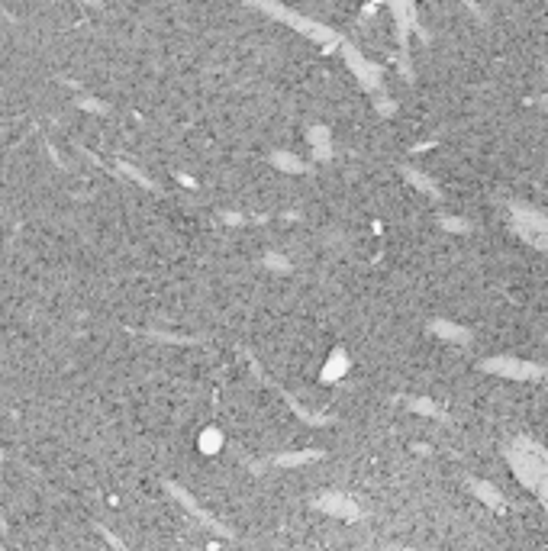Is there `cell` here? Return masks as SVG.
I'll use <instances>...</instances> for the list:
<instances>
[{
	"instance_id": "2",
	"label": "cell",
	"mask_w": 548,
	"mask_h": 551,
	"mask_svg": "<svg viewBox=\"0 0 548 551\" xmlns=\"http://www.w3.org/2000/svg\"><path fill=\"white\" fill-rule=\"evenodd\" d=\"M513 226H516V232H519V236H523L529 245H539V249H548V220H545L542 213L516 210Z\"/></svg>"
},
{
	"instance_id": "3",
	"label": "cell",
	"mask_w": 548,
	"mask_h": 551,
	"mask_svg": "<svg viewBox=\"0 0 548 551\" xmlns=\"http://www.w3.org/2000/svg\"><path fill=\"white\" fill-rule=\"evenodd\" d=\"M349 65L358 71V78H362L365 84H378V78H381V75H378V71H374L371 65H365V58L358 55L355 49H349Z\"/></svg>"
},
{
	"instance_id": "1",
	"label": "cell",
	"mask_w": 548,
	"mask_h": 551,
	"mask_svg": "<svg viewBox=\"0 0 548 551\" xmlns=\"http://www.w3.org/2000/svg\"><path fill=\"white\" fill-rule=\"evenodd\" d=\"M507 455H510L513 471L519 474V481L532 490H539L542 500L548 503V455L536 442H526V439L516 442Z\"/></svg>"
}]
</instances>
